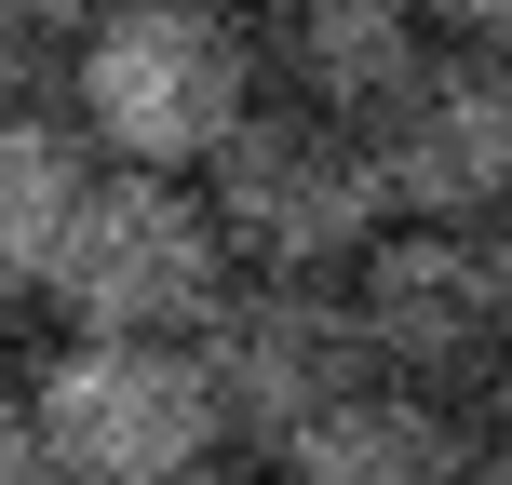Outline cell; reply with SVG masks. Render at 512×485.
Here are the masks:
<instances>
[{"instance_id": "30bf717a", "label": "cell", "mask_w": 512, "mask_h": 485, "mask_svg": "<svg viewBox=\"0 0 512 485\" xmlns=\"http://www.w3.org/2000/svg\"><path fill=\"white\" fill-rule=\"evenodd\" d=\"M81 176H95V149H81V122L68 108H0V283H41V256L54 230H68V203H81Z\"/></svg>"}, {"instance_id": "7c38bea8", "label": "cell", "mask_w": 512, "mask_h": 485, "mask_svg": "<svg viewBox=\"0 0 512 485\" xmlns=\"http://www.w3.org/2000/svg\"><path fill=\"white\" fill-rule=\"evenodd\" d=\"M0 485H54L41 472V432H27V405H14V378H0Z\"/></svg>"}, {"instance_id": "9c48e42d", "label": "cell", "mask_w": 512, "mask_h": 485, "mask_svg": "<svg viewBox=\"0 0 512 485\" xmlns=\"http://www.w3.org/2000/svg\"><path fill=\"white\" fill-rule=\"evenodd\" d=\"M243 41H256V68H270L297 108L364 122V108L432 54V27H418V0H256Z\"/></svg>"}, {"instance_id": "5bb4252c", "label": "cell", "mask_w": 512, "mask_h": 485, "mask_svg": "<svg viewBox=\"0 0 512 485\" xmlns=\"http://www.w3.org/2000/svg\"><path fill=\"white\" fill-rule=\"evenodd\" d=\"M27 54H41V41H27V27H14V14H0V108H14V95H27Z\"/></svg>"}, {"instance_id": "e0dca14e", "label": "cell", "mask_w": 512, "mask_h": 485, "mask_svg": "<svg viewBox=\"0 0 512 485\" xmlns=\"http://www.w3.org/2000/svg\"><path fill=\"white\" fill-rule=\"evenodd\" d=\"M216 14H256V0H216Z\"/></svg>"}, {"instance_id": "5b68a950", "label": "cell", "mask_w": 512, "mask_h": 485, "mask_svg": "<svg viewBox=\"0 0 512 485\" xmlns=\"http://www.w3.org/2000/svg\"><path fill=\"white\" fill-rule=\"evenodd\" d=\"M14 405H27V432H41L54 485H176L189 459L230 445L189 337H54V364Z\"/></svg>"}, {"instance_id": "9a60e30c", "label": "cell", "mask_w": 512, "mask_h": 485, "mask_svg": "<svg viewBox=\"0 0 512 485\" xmlns=\"http://www.w3.org/2000/svg\"><path fill=\"white\" fill-rule=\"evenodd\" d=\"M176 485H283V472H243V459H189Z\"/></svg>"}, {"instance_id": "6da1fadb", "label": "cell", "mask_w": 512, "mask_h": 485, "mask_svg": "<svg viewBox=\"0 0 512 485\" xmlns=\"http://www.w3.org/2000/svg\"><path fill=\"white\" fill-rule=\"evenodd\" d=\"M256 108V41L216 0H108L68 27V122L95 162H149V176H203V149Z\"/></svg>"}, {"instance_id": "7a4b0ae2", "label": "cell", "mask_w": 512, "mask_h": 485, "mask_svg": "<svg viewBox=\"0 0 512 485\" xmlns=\"http://www.w3.org/2000/svg\"><path fill=\"white\" fill-rule=\"evenodd\" d=\"M216 283H230V243H216L203 189L149 176V162H95L41 256V297L68 337H189L216 310Z\"/></svg>"}, {"instance_id": "8992f818", "label": "cell", "mask_w": 512, "mask_h": 485, "mask_svg": "<svg viewBox=\"0 0 512 485\" xmlns=\"http://www.w3.org/2000/svg\"><path fill=\"white\" fill-rule=\"evenodd\" d=\"M189 364H203V391H216V432H243V445L310 432L337 391L378 378L337 270H230L216 310L189 324Z\"/></svg>"}, {"instance_id": "277c9868", "label": "cell", "mask_w": 512, "mask_h": 485, "mask_svg": "<svg viewBox=\"0 0 512 485\" xmlns=\"http://www.w3.org/2000/svg\"><path fill=\"white\" fill-rule=\"evenodd\" d=\"M351 324H364V364L405 391H472L499 378V337H512V243L499 216H378V243L351 256Z\"/></svg>"}, {"instance_id": "ba28073f", "label": "cell", "mask_w": 512, "mask_h": 485, "mask_svg": "<svg viewBox=\"0 0 512 485\" xmlns=\"http://www.w3.org/2000/svg\"><path fill=\"white\" fill-rule=\"evenodd\" d=\"M270 472L283 485H486V418L445 405V391L364 378V391H337L310 432H283Z\"/></svg>"}, {"instance_id": "3957f363", "label": "cell", "mask_w": 512, "mask_h": 485, "mask_svg": "<svg viewBox=\"0 0 512 485\" xmlns=\"http://www.w3.org/2000/svg\"><path fill=\"white\" fill-rule=\"evenodd\" d=\"M203 216L230 243V270H351L378 243V162H364V122L337 108H297V95H256L230 135L203 149Z\"/></svg>"}, {"instance_id": "8fae6325", "label": "cell", "mask_w": 512, "mask_h": 485, "mask_svg": "<svg viewBox=\"0 0 512 485\" xmlns=\"http://www.w3.org/2000/svg\"><path fill=\"white\" fill-rule=\"evenodd\" d=\"M418 27H432V41H512V0H418Z\"/></svg>"}, {"instance_id": "2e32d148", "label": "cell", "mask_w": 512, "mask_h": 485, "mask_svg": "<svg viewBox=\"0 0 512 485\" xmlns=\"http://www.w3.org/2000/svg\"><path fill=\"white\" fill-rule=\"evenodd\" d=\"M0 378H14V283H0Z\"/></svg>"}, {"instance_id": "52a82bcc", "label": "cell", "mask_w": 512, "mask_h": 485, "mask_svg": "<svg viewBox=\"0 0 512 485\" xmlns=\"http://www.w3.org/2000/svg\"><path fill=\"white\" fill-rule=\"evenodd\" d=\"M364 162H378L391 216H499L512 189V81L486 41H432L378 108H364Z\"/></svg>"}, {"instance_id": "4fadbf2b", "label": "cell", "mask_w": 512, "mask_h": 485, "mask_svg": "<svg viewBox=\"0 0 512 485\" xmlns=\"http://www.w3.org/2000/svg\"><path fill=\"white\" fill-rule=\"evenodd\" d=\"M0 14H14V27H27V41H68V27H95V14H108V0H0Z\"/></svg>"}]
</instances>
